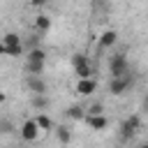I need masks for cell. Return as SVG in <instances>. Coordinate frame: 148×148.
Wrapping results in <instances>:
<instances>
[{
  "label": "cell",
  "instance_id": "cell-15",
  "mask_svg": "<svg viewBox=\"0 0 148 148\" xmlns=\"http://www.w3.org/2000/svg\"><path fill=\"white\" fill-rule=\"evenodd\" d=\"M21 46H28V51H35L39 49V35H28V39H21Z\"/></svg>",
  "mask_w": 148,
  "mask_h": 148
},
{
  "label": "cell",
  "instance_id": "cell-8",
  "mask_svg": "<svg viewBox=\"0 0 148 148\" xmlns=\"http://www.w3.org/2000/svg\"><path fill=\"white\" fill-rule=\"evenodd\" d=\"M95 90H97V81H95V79H81V81L76 83V92L83 95V97H86V95H92Z\"/></svg>",
  "mask_w": 148,
  "mask_h": 148
},
{
  "label": "cell",
  "instance_id": "cell-17",
  "mask_svg": "<svg viewBox=\"0 0 148 148\" xmlns=\"http://www.w3.org/2000/svg\"><path fill=\"white\" fill-rule=\"evenodd\" d=\"M16 127H14V123L9 120V118H0V134H12Z\"/></svg>",
  "mask_w": 148,
  "mask_h": 148
},
{
  "label": "cell",
  "instance_id": "cell-3",
  "mask_svg": "<svg viewBox=\"0 0 148 148\" xmlns=\"http://www.w3.org/2000/svg\"><path fill=\"white\" fill-rule=\"evenodd\" d=\"M72 67H74V74L79 76V81L81 79H92V67H90V62H88V58L83 53L72 56Z\"/></svg>",
  "mask_w": 148,
  "mask_h": 148
},
{
  "label": "cell",
  "instance_id": "cell-2",
  "mask_svg": "<svg viewBox=\"0 0 148 148\" xmlns=\"http://www.w3.org/2000/svg\"><path fill=\"white\" fill-rule=\"evenodd\" d=\"M134 81H136V76H134V72L130 69L125 76L111 79V83H109V92H111V95H123L125 90H130V88L134 86Z\"/></svg>",
  "mask_w": 148,
  "mask_h": 148
},
{
  "label": "cell",
  "instance_id": "cell-5",
  "mask_svg": "<svg viewBox=\"0 0 148 148\" xmlns=\"http://www.w3.org/2000/svg\"><path fill=\"white\" fill-rule=\"evenodd\" d=\"M141 130V118L136 116V113H132L127 120H123V125H120V139L123 141H130L136 132Z\"/></svg>",
  "mask_w": 148,
  "mask_h": 148
},
{
  "label": "cell",
  "instance_id": "cell-18",
  "mask_svg": "<svg viewBox=\"0 0 148 148\" xmlns=\"http://www.w3.org/2000/svg\"><path fill=\"white\" fill-rule=\"evenodd\" d=\"M67 118H74V120H79V118H83V109H81L79 104H74V106H69V109H67Z\"/></svg>",
  "mask_w": 148,
  "mask_h": 148
},
{
  "label": "cell",
  "instance_id": "cell-7",
  "mask_svg": "<svg viewBox=\"0 0 148 148\" xmlns=\"http://www.w3.org/2000/svg\"><path fill=\"white\" fill-rule=\"evenodd\" d=\"M25 86L30 88L32 95H46V83H44V79H39V76H28V79H25Z\"/></svg>",
  "mask_w": 148,
  "mask_h": 148
},
{
  "label": "cell",
  "instance_id": "cell-11",
  "mask_svg": "<svg viewBox=\"0 0 148 148\" xmlns=\"http://www.w3.org/2000/svg\"><path fill=\"white\" fill-rule=\"evenodd\" d=\"M49 28H51V18L44 16V14H39V16L35 18V30H37V35H39V32H46Z\"/></svg>",
  "mask_w": 148,
  "mask_h": 148
},
{
  "label": "cell",
  "instance_id": "cell-19",
  "mask_svg": "<svg viewBox=\"0 0 148 148\" xmlns=\"http://www.w3.org/2000/svg\"><path fill=\"white\" fill-rule=\"evenodd\" d=\"M102 111H104V106L97 102V104H92V106L88 109V116H102Z\"/></svg>",
  "mask_w": 148,
  "mask_h": 148
},
{
  "label": "cell",
  "instance_id": "cell-10",
  "mask_svg": "<svg viewBox=\"0 0 148 148\" xmlns=\"http://www.w3.org/2000/svg\"><path fill=\"white\" fill-rule=\"evenodd\" d=\"M86 120H88V125H90V130H104V127L109 125V120H106L104 116H88Z\"/></svg>",
  "mask_w": 148,
  "mask_h": 148
},
{
  "label": "cell",
  "instance_id": "cell-1",
  "mask_svg": "<svg viewBox=\"0 0 148 148\" xmlns=\"http://www.w3.org/2000/svg\"><path fill=\"white\" fill-rule=\"evenodd\" d=\"M44 62H46L44 49L28 51V56H25V72H28V76H39L42 69H44Z\"/></svg>",
  "mask_w": 148,
  "mask_h": 148
},
{
  "label": "cell",
  "instance_id": "cell-14",
  "mask_svg": "<svg viewBox=\"0 0 148 148\" xmlns=\"http://www.w3.org/2000/svg\"><path fill=\"white\" fill-rule=\"evenodd\" d=\"M32 106L37 111H46L49 109V97L46 95H32Z\"/></svg>",
  "mask_w": 148,
  "mask_h": 148
},
{
  "label": "cell",
  "instance_id": "cell-20",
  "mask_svg": "<svg viewBox=\"0 0 148 148\" xmlns=\"http://www.w3.org/2000/svg\"><path fill=\"white\" fill-rule=\"evenodd\" d=\"M0 56H7V49H5V44L0 42Z\"/></svg>",
  "mask_w": 148,
  "mask_h": 148
},
{
  "label": "cell",
  "instance_id": "cell-4",
  "mask_svg": "<svg viewBox=\"0 0 148 148\" xmlns=\"http://www.w3.org/2000/svg\"><path fill=\"white\" fill-rule=\"evenodd\" d=\"M109 69H111V79H118V76H125L130 72V62L125 58V53H116L109 58Z\"/></svg>",
  "mask_w": 148,
  "mask_h": 148
},
{
  "label": "cell",
  "instance_id": "cell-9",
  "mask_svg": "<svg viewBox=\"0 0 148 148\" xmlns=\"http://www.w3.org/2000/svg\"><path fill=\"white\" fill-rule=\"evenodd\" d=\"M116 37H118V32H116V30H104V32H102V37H99V46H102V49L113 46V44H116Z\"/></svg>",
  "mask_w": 148,
  "mask_h": 148
},
{
  "label": "cell",
  "instance_id": "cell-21",
  "mask_svg": "<svg viewBox=\"0 0 148 148\" xmlns=\"http://www.w3.org/2000/svg\"><path fill=\"white\" fill-rule=\"evenodd\" d=\"M2 102H5V92L0 90V104H2Z\"/></svg>",
  "mask_w": 148,
  "mask_h": 148
},
{
  "label": "cell",
  "instance_id": "cell-6",
  "mask_svg": "<svg viewBox=\"0 0 148 148\" xmlns=\"http://www.w3.org/2000/svg\"><path fill=\"white\" fill-rule=\"evenodd\" d=\"M37 134H39V127L35 125V120H25L23 125H21V136H23V141H35L37 139Z\"/></svg>",
  "mask_w": 148,
  "mask_h": 148
},
{
  "label": "cell",
  "instance_id": "cell-13",
  "mask_svg": "<svg viewBox=\"0 0 148 148\" xmlns=\"http://www.w3.org/2000/svg\"><path fill=\"white\" fill-rule=\"evenodd\" d=\"M56 136H58L60 143H69V141H72V132H69V127H65V125H58V127H56Z\"/></svg>",
  "mask_w": 148,
  "mask_h": 148
},
{
  "label": "cell",
  "instance_id": "cell-12",
  "mask_svg": "<svg viewBox=\"0 0 148 148\" xmlns=\"http://www.w3.org/2000/svg\"><path fill=\"white\" fill-rule=\"evenodd\" d=\"M2 44H5V49H16V46H21V37L16 32H7L2 37Z\"/></svg>",
  "mask_w": 148,
  "mask_h": 148
},
{
  "label": "cell",
  "instance_id": "cell-16",
  "mask_svg": "<svg viewBox=\"0 0 148 148\" xmlns=\"http://www.w3.org/2000/svg\"><path fill=\"white\" fill-rule=\"evenodd\" d=\"M35 125H37L39 130H51V118H49L46 113H39V116L35 118Z\"/></svg>",
  "mask_w": 148,
  "mask_h": 148
}]
</instances>
